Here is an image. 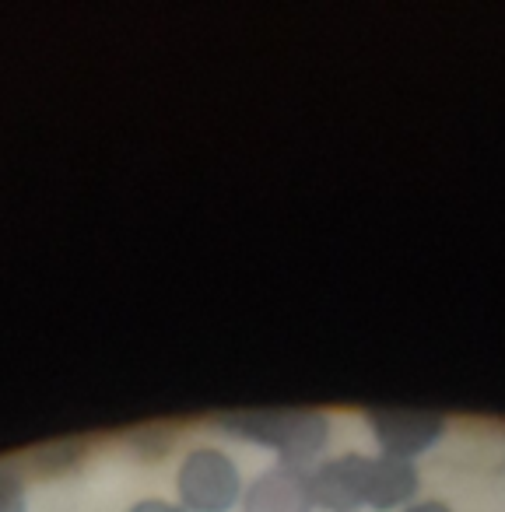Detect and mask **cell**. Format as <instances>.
Returning <instances> with one entry per match:
<instances>
[{"label":"cell","instance_id":"cell-6","mask_svg":"<svg viewBox=\"0 0 505 512\" xmlns=\"http://www.w3.org/2000/svg\"><path fill=\"white\" fill-rule=\"evenodd\" d=\"M421 474L414 460H400V456L372 453L369 456V491H365V509L393 512L407 509L418 502Z\"/></svg>","mask_w":505,"mask_h":512},{"label":"cell","instance_id":"cell-9","mask_svg":"<svg viewBox=\"0 0 505 512\" xmlns=\"http://www.w3.org/2000/svg\"><path fill=\"white\" fill-rule=\"evenodd\" d=\"M400 512H453V505L442 502V498H418V502H411Z\"/></svg>","mask_w":505,"mask_h":512},{"label":"cell","instance_id":"cell-1","mask_svg":"<svg viewBox=\"0 0 505 512\" xmlns=\"http://www.w3.org/2000/svg\"><path fill=\"white\" fill-rule=\"evenodd\" d=\"M214 421L225 435L274 449L278 463L299 470L320 463L330 442V418L313 407H239Z\"/></svg>","mask_w":505,"mask_h":512},{"label":"cell","instance_id":"cell-7","mask_svg":"<svg viewBox=\"0 0 505 512\" xmlns=\"http://www.w3.org/2000/svg\"><path fill=\"white\" fill-rule=\"evenodd\" d=\"M0 512H25V481L11 467H0Z\"/></svg>","mask_w":505,"mask_h":512},{"label":"cell","instance_id":"cell-8","mask_svg":"<svg viewBox=\"0 0 505 512\" xmlns=\"http://www.w3.org/2000/svg\"><path fill=\"white\" fill-rule=\"evenodd\" d=\"M127 512H190L183 502H169V498H137Z\"/></svg>","mask_w":505,"mask_h":512},{"label":"cell","instance_id":"cell-5","mask_svg":"<svg viewBox=\"0 0 505 512\" xmlns=\"http://www.w3.org/2000/svg\"><path fill=\"white\" fill-rule=\"evenodd\" d=\"M242 512H313V495H309L306 470L274 463L260 477L246 484L242 491Z\"/></svg>","mask_w":505,"mask_h":512},{"label":"cell","instance_id":"cell-3","mask_svg":"<svg viewBox=\"0 0 505 512\" xmlns=\"http://www.w3.org/2000/svg\"><path fill=\"white\" fill-rule=\"evenodd\" d=\"M365 425L376 439L379 453L418 460L446 435L449 418L428 407H365Z\"/></svg>","mask_w":505,"mask_h":512},{"label":"cell","instance_id":"cell-4","mask_svg":"<svg viewBox=\"0 0 505 512\" xmlns=\"http://www.w3.org/2000/svg\"><path fill=\"white\" fill-rule=\"evenodd\" d=\"M313 505L323 512H358L365 509L369 491V453L323 456L306 470Z\"/></svg>","mask_w":505,"mask_h":512},{"label":"cell","instance_id":"cell-2","mask_svg":"<svg viewBox=\"0 0 505 512\" xmlns=\"http://www.w3.org/2000/svg\"><path fill=\"white\" fill-rule=\"evenodd\" d=\"M179 502L190 512H228L242 502V474L235 460L218 446H193L176 470Z\"/></svg>","mask_w":505,"mask_h":512}]
</instances>
